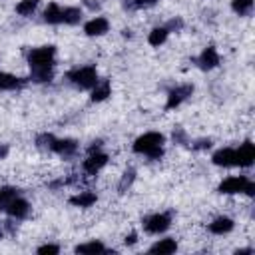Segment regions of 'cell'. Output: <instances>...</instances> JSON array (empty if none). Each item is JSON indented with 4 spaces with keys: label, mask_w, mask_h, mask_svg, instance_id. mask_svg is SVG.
<instances>
[{
    "label": "cell",
    "mask_w": 255,
    "mask_h": 255,
    "mask_svg": "<svg viewBox=\"0 0 255 255\" xmlns=\"http://www.w3.org/2000/svg\"><path fill=\"white\" fill-rule=\"evenodd\" d=\"M157 0H124V8L128 10H139V8H149Z\"/></svg>",
    "instance_id": "27"
},
{
    "label": "cell",
    "mask_w": 255,
    "mask_h": 255,
    "mask_svg": "<svg viewBox=\"0 0 255 255\" xmlns=\"http://www.w3.org/2000/svg\"><path fill=\"white\" fill-rule=\"evenodd\" d=\"M14 197H18L16 187H0V209H6Z\"/></svg>",
    "instance_id": "21"
},
{
    "label": "cell",
    "mask_w": 255,
    "mask_h": 255,
    "mask_svg": "<svg viewBox=\"0 0 255 255\" xmlns=\"http://www.w3.org/2000/svg\"><path fill=\"white\" fill-rule=\"evenodd\" d=\"M4 231H8L10 235H16L18 227H16V223H14L12 219H8V221H4Z\"/></svg>",
    "instance_id": "33"
},
{
    "label": "cell",
    "mask_w": 255,
    "mask_h": 255,
    "mask_svg": "<svg viewBox=\"0 0 255 255\" xmlns=\"http://www.w3.org/2000/svg\"><path fill=\"white\" fill-rule=\"evenodd\" d=\"M52 68H42V70H32V74H30V78L34 80V82H38V84H42V82H50L52 80Z\"/></svg>",
    "instance_id": "26"
},
{
    "label": "cell",
    "mask_w": 255,
    "mask_h": 255,
    "mask_svg": "<svg viewBox=\"0 0 255 255\" xmlns=\"http://www.w3.org/2000/svg\"><path fill=\"white\" fill-rule=\"evenodd\" d=\"M108 163V155L106 153H100V151H92L88 155V159L84 161V171L90 173V175H96L104 165Z\"/></svg>",
    "instance_id": "8"
},
{
    "label": "cell",
    "mask_w": 255,
    "mask_h": 255,
    "mask_svg": "<svg viewBox=\"0 0 255 255\" xmlns=\"http://www.w3.org/2000/svg\"><path fill=\"white\" fill-rule=\"evenodd\" d=\"M161 145H163V135L157 133V131H147V133L139 135L133 141V151L135 153H145L151 159H159L163 155Z\"/></svg>",
    "instance_id": "1"
},
{
    "label": "cell",
    "mask_w": 255,
    "mask_h": 255,
    "mask_svg": "<svg viewBox=\"0 0 255 255\" xmlns=\"http://www.w3.org/2000/svg\"><path fill=\"white\" fill-rule=\"evenodd\" d=\"M197 64H199L201 70H211V68H215V66L219 64V54H217V50H215L213 46L205 48V50L201 52V56L197 58Z\"/></svg>",
    "instance_id": "10"
},
{
    "label": "cell",
    "mask_w": 255,
    "mask_h": 255,
    "mask_svg": "<svg viewBox=\"0 0 255 255\" xmlns=\"http://www.w3.org/2000/svg\"><path fill=\"white\" fill-rule=\"evenodd\" d=\"M231 8H233L239 16H247V14H251L253 0H233V2H231Z\"/></svg>",
    "instance_id": "25"
},
{
    "label": "cell",
    "mask_w": 255,
    "mask_h": 255,
    "mask_svg": "<svg viewBox=\"0 0 255 255\" xmlns=\"http://www.w3.org/2000/svg\"><path fill=\"white\" fill-rule=\"evenodd\" d=\"M177 249V243L173 239H161L157 243H153L149 247V253H159V255H167V253H173Z\"/></svg>",
    "instance_id": "17"
},
{
    "label": "cell",
    "mask_w": 255,
    "mask_h": 255,
    "mask_svg": "<svg viewBox=\"0 0 255 255\" xmlns=\"http://www.w3.org/2000/svg\"><path fill=\"white\" fill-rule=\"evenodd\" d=\"M6 153H8V147H6V145H0V159H2Z\"/></svg>",
    "instance_id": "37"
},
{
    "label": "cell",
    "mask_w": 255,
    "mask_h": 255,
    "mask_svg": "<svg viewBox=\"0 0 255 255\" xmlns=\"http://www.w3.org/2000/svg\"><path fill=\"white\" fill-rule=\"evenodd\" d=\"M6 211H8V215H10V217H14V219H22V217H26V215H28L30 205H28V201H26V199H22V197H14V199L8 203Z\"/></svg>",
    "instance_id": "9"
},
{
    "label": "cell",
    "mask_w": 255,
    "mask_h": 255,
    "mask_svg": "<svg viewBox=\"0 0 255 255\" xmlns=\"http://www.w3.org/2000/svg\"><path fill=\"white\" fill-rule=\"evenodd\" d=\"M191 94H193V86H191V84H181V86L173 88V90L167 94L165 110H173V108H177V106H179L181 102H185Z\"/></svg>",
    "instance_id": "4"
},
{
    "label": "cell",
    "mask_w": 255,
    "mask_h": 255,
    "mask_svg": "<svg viewBox=\"0 0 255 255\" xmlns=\"http://www.w3.org/2000/svg\"><path fill=\"white\" fill-rule=\"evenodd\" d=\"M167 32H173V30H181L183 28V20H179V18H171L165 26H163Z\"/></svg>",
    "instance_id": "30"
},
{
    "label": "cell",
    "mask_w": 255,
    "mask_h": 255,
    "mask_svg": "<svg viewBox=\"0 0 255 255\" xmlns=\"http://www.w3.org/2000/svg\"><path fill=\"white\" fill-rule=\"evenodd\" d=\"M24 82L20 78H16L14 74H8V72H0V90H16L20 88Z\"/></svg>",
    "instance_id": "18"
},
{
    "label": "cell",
    "mask_w": 255,
    "mask_h": 255,
    "mask_svg": "<svg viewBox=\"0 0 255 255\" xmlns=\"http://www.w3.org/2000/svg\"><path fill=\"white\" fill-rule=\"evenodd\" d=\"M135 237H137L135 233H129V235L126 237V245H133V243H135Z\"/></svg>",
    "instance_id": "35"
},
{
    "label": "cell",
    "mask_w": 255,
    "mask_h": 255,
    "mask_svg": "<svg viewBox=\"0 0 255 255\" xmlns=\"http://www.w3.org/2000/svg\"><path fill=\"white\" fill-rule=\"evenodd\" d=\"M235 253H237V255H245V253H253V249H251V247H247V249H237Z\"/></svg>",
    "instance_id": "36"
},
{
    "label": "cell",
    "mask_w": 255,
    "mask_h": 255,
    "mask_svg": "<svg viewBox=\"0 0 255 255\" xmlns=\"http://www.w3.org/2000/svg\"><path fill=\"white\" fill-rule=\"evenodd\" d=\"M44 20L48 24H60L62 22V8L58 4H50L44 12Z\"/></svg>",
    "instance_id": "20"
},
{
    "label": "cell",
    "mask_w": 255,
    "mask_h": 255,
    "mask_svg": "<svg viewBox=\"0 0 255 255\" xmlns=\"http://www.w3.org/2000/svg\"><path fill=\"white\" fill-rule=\"evenodd\" d=\"M133 179H135V171L133 169H128L126 173H124V177H122V181H120V185H118V189H120V193H124L131 183H133Z\"/></svg>",
    "instance_id": "29"
},
{
    "label": "cell",
    "mask_w": 255,
    "mask_h": 255,
    "mask_svg": "<svg viewBox=\"0 0 255 255\" xmlns=\"http://www.w3.org/2000/svg\"><path fill=\"white\" fill-rule=\"evenodd\" d=\"M235 151V165L239 167H249L255 159V145L251 141H243Z\"/></svg>",
    "instance_id": "6"
},
{
    "label": "cell",
    "mask_w": 255,
    "mask_h": 255,
    "mask_svg": "<svg viewBox=\"0 0 255 255\" xmlns=\"http://www.w3.org/2000/svg\"><path fill=\"white\" fill-rule=\"evenodd\" d=\"M4 237V223H0V239Z\"/></svg>",
    "instance_id": "38"
},
{
    "label": "cell",
    "mask_w": 255,
    "mask_h": 255,
    "mask_svg": "<svg viewBox=\"0 0 255 255\" xmlns=\"http://www.w3.org/2000/svg\"><path fill=\"white\" fill-rule=\"evenodd\" d=\"M211 161L219 167H231V165H235V151L231 147H223V149L213 153Z\"/></svg>",
    "instance_id": "12"
},
{
    "label": "cell",
    "mask_w": 255,
    "mask_h": 255,
    "mask_svg": "<svg viewBox=\"0 0 255 255\" xmlns=\"http://www.w3.org/2000/svg\"><path fill=\"white\" fill-rule=\"evenodd\" d=\"M167 34H169V32H167L165 28H153V30L149 32V36H147V42H149L151 46H159V44L165 42Z\"/></svg>",
    "instance_id": "22"
},
{
    "label": "cell",
    "mask_w": 255,
    "mask_h": 255,
    "mask_svg": "<svg viewBox=\"0 0 255 255\" xmlns=\"http://www.w3.org/2000/svg\"><path fill=\"white\" fill-rule=\"evenodd\" d=\"M68 80L82 88V90H92L98 82V74H96V68L94 66H82V68H76L72 72H68Z\"/></svg>",
    "instance_id": "2"
},
{
    "label": "cell",
    "mask_w": 255,
    "mask_h": 255,
    "mask_svg": "<svg viewBox=\"0 0 255 255\" xmlns=\"http://www.w3.org/2000/svg\"><path fill=\"white\" fill-rule=\"evenodd\" d=\"M76 149H78V143L74 139H56L54 141V147H52V151H56V153H60L64 157L74 155Z\"/></svg>",
    "instance_id": "14"
},
{
    "label": "cell",
    "mask_w": 255,
    "mask_h": 255,
    "mask_svg": "<svg viewBox=\"0 0 255 255\" xmlns=\"http://www.w3.org/2000/svg\"><path fill=\"white\" fill-rule=\"evenodd\" d=\"M96 193L94 191H80L76 195L70 197V203L72 205H78V207H90L92 203H96Z\"/></svg>",
    "instance_id": "15"
},
{
    "label": "cell",
    "mask_w": 255,
    "mask_h": 255,
    "mask_svg": "<svg viewBox=\"0 0 255 255\" xmlns=\"http://www.w3.org/2000/svg\"><path fill=\"white\" fill-rule=\"evenodd\" d=\"M104 251H106V247L100 241H90V243L76 247V253H104Z\"/></svg>",
    "instance_id": "23"
},
{
    "label": "cell",
    "mask_w": 255,
    "mask_h": 255,
    "mask_svg": "<svg viewBox=\"0 0 255 255\" xmlns=\"http://www.w3.org/2000/svg\"><path fill=\"white\" fill-rule=\"evenodd\" d=\"M110 82L108 80H98L96 86L92 88V102H102L110 96Z\"/></svg>",
    "instance_id": "16"
},
{
    "label": "cell",
    "mask_w": 255,
    "mask_h": 255,
    "mask_svg": "<svg viewBox=\"0 0 255 255\" xmlns=\"http://www.w3.org/2000/svg\"><path fill=\"white\" fill-rule=\"evenodd\" d=\"M247 183H249V179L245 177V175H233V177H227V179H223L221 183H219V193H241V191H245V187H247Z\"/></svg>",
    "instance_id": "7"
},
{
    "label": "cell",
    "mask_w": 255,
    "mask_h": 255,
    "mask_svg": "<svg viewBox=\"0 0 255 255\" xmlns=\"http://www.w3.org/2000/svg\"><path fill=\"white\" fill-rule=\"evenodd\" d=\"M38 2H40V0H20L18 6H16V12H18L20 16H30V14L36 10Z\"/></svg>",
    "instance_id": "24"
},
{
    "label": "cell",
    "mask_w": 255,
    "mask_h": 255,
    "mask_svg": "<svg viewBox=\"0 0 255 255\" xmlns=\"http://www.w3.org/2000/svg\"><path fill=\"white\" fill-rule=\"evenodd\" d=\"M56 56V48L54 46H40L36 50H32L28 54V64L30 70H42V68H52Z\"/></svg>",
    "instance_id": "3"
},
{
    "label": "cell",
    "mask_w": 255,
    "mask_h": 255,
    "mask_svg": "<svg viewBox=\"0 0 255 255\" xmlns=\"http://www.w3.org/2000/svg\"><path fill=\"white\" fill-rule=\"evenodd\" d=\"M169 223H171V217L167 213H155V215H149L143 219V227L149 233H161L169 227Z\"/></svg>",
    "instance_id": "5"
},
{
    "label": "cell",
    "mask_w": 255,
    "mask_h": 255,
    "mask_svg": "<svg viewBox=\"0 0 255 255\" xmlns=\"http://www.w3.org/2000/svg\"><path fill=\"white\" fill-rule=\"evenodd\" d=\"M58 251H60L58 245H42V247H38V253H40V255H44V253H52V255H56Z\"/></svg>",
    "instance_id": "31"
},
{
    "label": "cell",
    "mask_w": 255,
    "mask_h": 255,
    "mask_svg": "<svg viewBox=\"0 0 255 255\" xmlns=\"http://www.w3.org/2000/svg\"><path fill=\"white\" fill-rule=\"evenodd\" d=\"M233 229V219L221 215V217H215L211 223H209V231L215 233V235H223V233H229Z\"/></svg>",
    "instance_id": "13"
},
{
    "label": "cell",
    "mask_w": 255,
    "mask_h": 255,
    "mask_svg": "<svg viewBox=\"0 0 255 255\" xmlns=\"http://www.w3.org/2000/svg\"><path fill=\"white\" fill-rule=\"evenodd\" d=\"M108 26H110L108 20L102 18V16H98V18H92L90 22H86L84 32H86L88 36H102V34L108 32Z\"/></svg>",
    "instance_id": "11"
},
{
    "label": "cell",
    "mask_w": 255,
    "mask_h": 255,
    "mask_svg": "<svg viewBox=\"0 0 255 255\" xmlns=\"http://www.w3.org/2000/svg\"><path fill=\"white\" fill-rule=\"evenodd\" d=\"M173 139H175V141H177V143H185V131H183V129H179V128H177V129H175V131H173Z\"/></svg>",
    "instance_id": "34"
},
{
    "label": "cell",
    "mask_w": 255,
    "mask_h": 255,
    "mask_svg": "<svg viewBox=\"0 0 255 255\" xmlns=\"http://www.w3.org/2000/svg\"><path fill=\"white\" fill-rule=\"evenodd\" d=\"M54 141H56V137L52 133H42V135L36 137V145L40 149H52L54 147Z\"/></svg>",
    "instance_id": "28"
},
{
    "label": "cell",
    "mask_w": 255,
    "mask_h": 255,
    "mask_svg": "<svg viewBox=\"0 0 255 255\" xmlns=\"http://www.w3.org/2000/svg\"><path fill=\"white\" fill-rule=\"evenodd\" d=\"M82 20V10L76 6H68L62 8V22L64 24H78Z\"/></svg>",
    "instance_id": "19"
},
{
    "label": "cell",
    "mask_w": 255,
    "mask_h": 255,
    "mask_svg": "<svg viewBox=\"0 0 255 255\" xmlns=\"http://www.w3.org/2000/svg\"><path fill=\"white\" fill-rule=\"evenodd\" d=\"M209 145H211V139H209V137H207V139L203 137V139H197L195 143H191V147H193V149H207Z\"/></svg>",
    "instance_id": "32"
}]
</instances>
